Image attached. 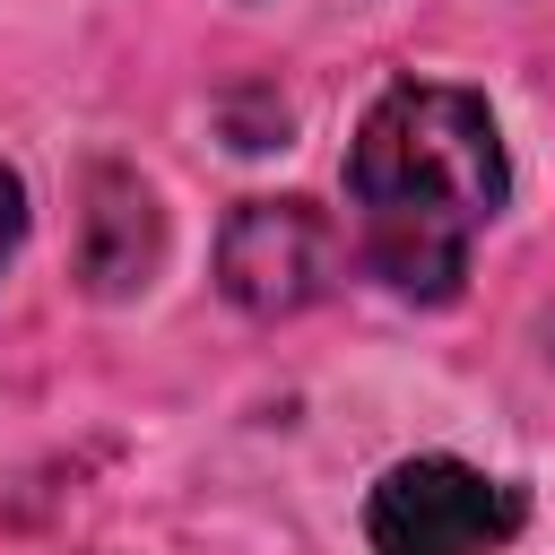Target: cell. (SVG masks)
I'll return each instance as SVG.
<instances>
[{"mask_svg":"<svg viewBox=\"0 0 555 555\" xmlns=\"http://www.w3.org/2000/svg\"><path fill=\"white\" fill-rule=\"evenodd\" d=\"M347 191L364 208V260L408 304H451L468 278L477 225L503 208L512 165L503 130L468 87H390L347 156Z\"/></svg>","mask_w":555,"mask_h":555,"instance_id":"cell-1","label":"cell"},{"mask_svg":"<svg viewBox=\"0 0 555 555\" xmlns=\"http://www.w3.org/2000/svg\"><path fill=\"white\" fill-rule=\"evenodd\" d=\"M520 486L451 460V451H425V460H399L382 468V486L364 494V538L373 555H503L520 538Z\"/></svg>","mask_w":555,"mask_h":555,"instance_id":"cell-2","label":"cell"},{"mask_svg":"<svg viewBox=\"0 0 555 555\" xmlns=\"http://www.w3.org/2000/svg\"><path fill=\"white\" fill-rule=\"evenodd\" d=\"M338 278V225L312 199H243L217 234V286L243 312H304Z\"/></svg>","mask_w":555,"mask_h":555,"instance_id":"cell-3","label":"cell"},{"mask_svg":"<svg viewBox=\"0 0 555 555\" xmlns=\"http://www.w3.org/2000/svg\"><path fill=\"white\" fill-rule=\"evenodd\" d=\"M156 260H165V217H156L147 182L130 165H95L78 182V278H87V295L121 304L156 278Z\"/></svg>","mask_w":555,"mask_h":555,"instance_id":"cell-4","label":"cell"},{"mask_svg":"<svg viewBox=\"0 0 555 555\" xmlns=\"http://www.w3.org/2000/svg\"><path fill=\"white\" fill-rule=\"evenodd\" d=\"M17 234H26V182L0 165V269H9V251H17Z\"/></svg>","mask_w":555,"mask_h":555,"instance_id":"cell-5","label":"cell"}]
</instances>
